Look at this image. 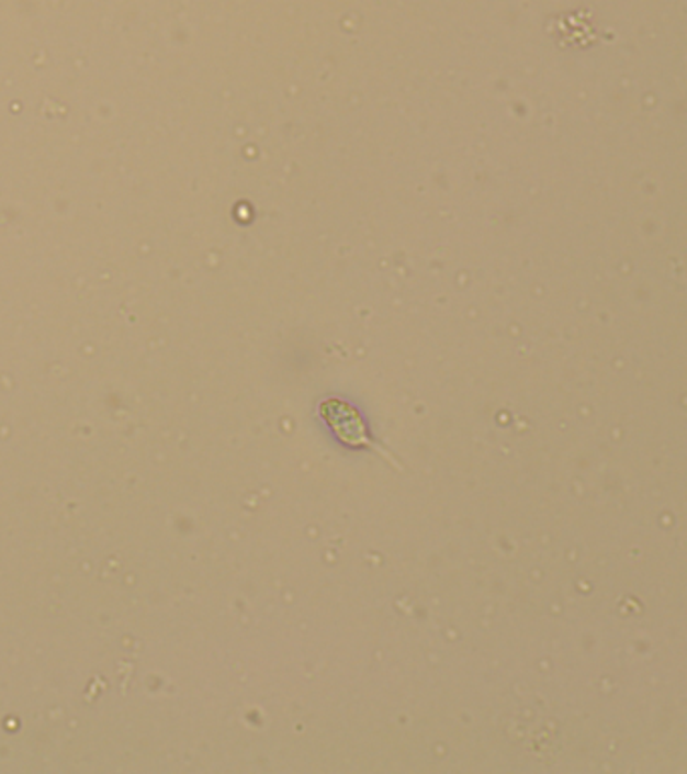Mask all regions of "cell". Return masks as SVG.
Returning a JSON list of instances; mask_svg holds the SVG:
<instances>
[{"instance_id":"cell-1","label":"cell","mask_w":687,"mask_h":774,"mask_svg":"<svg viewBox=\"0 0 687 774\" xmlns=\"http://www.w3.org/2000/svg\"><path fill=\"white\" fill-rule=\"evenodd\" d=\"M320 412L327 419V424L337 431L339 440H344L349 446H369L371 444L363 419L349 404L333 400V402L323 404Z\"/></svg>"}]
</instances>
